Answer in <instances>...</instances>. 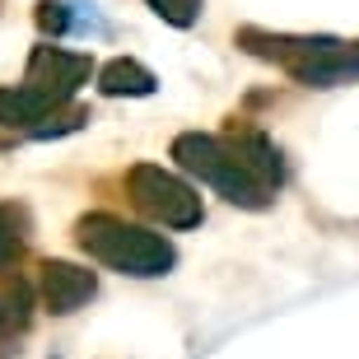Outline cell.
Masks as SVG:
<instances>
[{
    "label": "cell",
    "mask_w": 359,
    "mask_h": 359,
    "mask_svg": "<svg viewBox=\"0 0 359 359\" xmlns=\"http://www.w3.org/2000/svg\"><path fill=\"white\" fill-rule=\"evenodd\" d=\"M238 47L248 56H262L299 84H341L359 75V47L341 38H294V33H266V28H243Z\"/></svg>",
    "instance_id": "1"
},
{
    "label": "cell",
    "mask_w": 359,
    "mask_h": 359,
    "mask_svg": "<svg viewBox=\"0 0 359 359\" xmlns=\"http://www.w3.org/2000/svg\"><path fill=\"white\" fill-rule=\"evenodd\" d=\"M75 243L93 262H103V266L121 271V276H163L177 262L173 243L163 238V233H149V229L126 224V219L103 215V210L75 219Z\"/></svg>",
    "instance_id": "2"
},
{
    "label": "cell",
    "mask_w": 359,
    "mask_h": 359,
    "mask_svg": "<svg viewBox=\"0 0 359 359\" xmlns=\"http://www.w3.org/2000/svg\"><path fill=\"white\" fill-rule=\"evenodd\" d=\"M173 159L182 173L201 177L205 187H215L229 205H243V210H266L276 191H271L262 177L248 168V163L233 154L224 135H201V131H182L173 140Z\"/></svg>",
    "instance_id": "3"
},
{
    "label": "cell",
    "mask_w": 359,
    "mask_h": 359,
    "mask_svg": "<svg viewBox=\"0 0 359 359\" xmlns=\"http://www.w3.org/2000/svg\"><path fill=\"white\" fill-rule=\"evenodd\" d=\"M126 196H131V205L145 215V219H154V224H163V229H196L201 219H205L201 196L182 177L159 168V163H135L131 173H126Z\"/></svg>",
    "instance_id": "4"
},
{
    "label": "cell",
    "mask_w": 359,
    "mask_h": 359,
    "mask_svg": "<svg viewBox=\"0 0 359 359\" xmlns=\"http://www.w3.org/2000/svg\"><path fill=\"white\" fill-rule=\"evenodd\" d=\"M93 75V56L84 52H61L52 42L33 47L28 56V70H24V89L38 93L42 103L52 107H70V98L80 93V84Z\"/></svg>",
    "instance_id": "5"
},
{
    "label": "cell",
    "mask_w": 359,
    "mask_h": 359,
    "mask_svg": "<svg viewBox=\"0 0 359 359\" xmlns=\"http://www.w3.org/2000/svg\"><path fill=\"white\" fill-rule=\"evenodd\" d=\"M38 294H42V308L56 313V318H66L75 308H84L98 294V276L75 262H42L38 266Z\"/></svg>",
    "instance_id": "6"
},
{
    "label": "cell",
    "mask_w": 359,
    "mask_h": 359,
    "mask_svg": "<svg viewBox=\"0 0 359 359\" xmlns=\"http://www.w3.org/2000/svg\"><path fill=\"white\" fill-rule=\"evenodd\" d=\"M28 327H33V290L24 280L0 285V359H14L24 350Z\"/></svg>",
    "instance_id": "7"
},
{
    "label": "cell",
    "mask_w": 359,
    "mask_h": 359,
    "mask_svg": "<svg viewBox=\"0 0 359 359\" xmlns=\"http://www.w3.org/2000/svg\"><path fill=\"white\" fill-rule=\"evenodd\" d=\"M98 89H103L107 98H149V93L159 89V80H154V70H145L140 61L117 56V61H107V66L98 70Z\"/></svg>",
    "instance_id": "8"
},
{
    "label": "cell",
    "mask_w": 359,
    "mask_h": 359,
    "mask_svg": "<svg viewBox=\"0 0 359 359\" xmlns=\"http://www.w3.org/2000/svg\"><path fill=\"white\" fill-rule=\"evenodd\" d=\"M28 233H33V219L19 201H0V276L14 271L28 252Z\"/></svg>",
    "instance_id": "9"
},
{
    "label": "cell",
    "mask_w": 359,
    "mask_h": 359,
    "mask_svg": "<svg viewBox=\"0 0 359 359\" xmlns=\"http://www.w3.org/2000/svg\"><path fill=\"white\" fill-rule=\"evenodd\" d=\"M149 10L159 14L163 24H173V28H191L201 19V5L205 0H145Z\"/></svg>",
    "instance_id": "10"
},
{
    "label": "cell",
    "mask_w": 359,
    "mask_h": 359,
    "mask_svg": "<svg viewBox=\"0 0 359 359\" xmlns=\"http://www.w3.org/2000/svg\"><path fill=\"white\" fill-rule=\"evenodd\" d=\"M38 28L47 33V38H61V33L70 28L66 5H61V0H38Z\"/></svg>",
    "instance_id": "11"
},
{
    "label": "cell",
    "mask_w": 359,
    "mask_h": 359,
    "mask_svg": "<svg viewBox=\"0 0 359 359\" xmlns=\"http://www.w3.org/2000/svg\"><path fill=\"white\" fill-rule=\"evenodd\" d=\"M355 47H359V42H355Z\"/></svg>",
    "instance_id": "12"
}]
</instances>
